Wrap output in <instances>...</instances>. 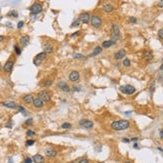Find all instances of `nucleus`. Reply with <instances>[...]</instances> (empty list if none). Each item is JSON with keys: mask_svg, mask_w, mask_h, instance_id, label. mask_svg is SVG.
Masks as SVG:
<instances>
[{"mask_svg": "<svg viewBox=\"0 0 163 163\" xmlns=\"http://www.w3.org/2000/svg\"><path fill=\"white\" fill-rule=\"evenodd\" d=\"M111 128L115 131H120V130H125L130 126V122L128 120H124V119H120V120H116L113 121L111 123Z\"/></svg>", "mask_w": 163, "mask_h": 163, "instance_id": "obj_1", "label": "nucleus"}, {"mask_svg": "<svg viewBox=\"0 0 163 163\" xmlns=\"http://www.w3.org/2000/svg\"><path fill=\"white\" fill-rule=\"evenodd\" d=\"M119 90L121 91L122 93L124 94H127V95H131L135 92V87L132 86V85H123V86H120L119 87Z\"/></svg>", "mask_w": 163, "mask_h": 163, "instance_id": "obj_2", "label": "nucleus"}, {"mask_svg": "<svg viewBox=\"0 0 163 163\" xmlns=\"http://www.w3.org/2000/svg\"><path fill=\"white\" fill-rule=\"evenodd\" d=\"M90 23L93 27L100 28L102 25V19L100 18L98 15H93V16H91V18H90Z\"/></svg>", "mask_w": 163, "mask_h": 163, "instance_id": "obj_3", "label": "nucleus"}, {"mask_svg": "<svg viewBox=\"0 0 163 163\" xmlns=\"http://www.w3.org/2000/svg\"><path fill=\"white\" fill-rule=\"evenodd\" d=\"M30 12L31 14L33 15H36V14H39L40 12H42V5L38 2H35L34 4H32L31 7H30Z\"/></svg>", "mask_w": 163, "mask_h": 163, "instance_id": "obj_4", "label": "nucleus"}, {"mask_svg": "<svg viewBox=\"0 0 163 163\" xmlns=\"http://www.w3.org/2000/svg\"><path fill=\"white\" fill-rule=\"evenodd\" d=\"M45 57H46V53H45V52H40L39 54H37V55L34 57L33 63H34L35 65H39L41 62L45 59Z\"/></svg>", "mask_w": 163, "mask_h": 163, "instance_id": "obj_5", "label": "nucleus"}, {"mask_svg": "<svg viewBox=\"0 0 163 163\" xmlns=\"http://www.w3.org/2000/svg\"><path fill=\"white\" fill-rule=\"evenodd\" d=\"M79 124H80V126L84 127V128H92L93 127V121L91 120H88V119H82L79 121Z\"/></svg>", "mask_w": 163, "mask_h": 163, "instance_id": "obj_6", "label": "nucleus"}, {"mask_svg": "<svg viewBox=\"0 0 163 163\" xmlns=\"http://www.w3.org/2000/svg\"><path fill=\"white\" fill-rule=\"evenodd\" d=\"M38 96L43 102H48V101H50V98H51L50 97V94L47 92V91H40Z\"/></svg>", "mask_w": 163, "mask_h": 163, "instance_id": "obj_7", "label": "nucleus"}, {"mask_svg": "<svg viewBox=\"0 0 163 163\" xmlns=\"http://www.w3.org/2000/svg\"><path fill=\"white\" fill-rule=\"evenodd\" d=\"M120 30H119V27L118 25L113 23L112 24V37L113 38H119L120 37Z\"/></svg>", "mask_w": 163, "mask_h": 163, "instance_id": "obj_8", "label": "nucleus"}, {"mask_svg": "<svg viewBox=\"0 0 163 163\" xmlns=\"http://www.w3.org/2000/svg\"><path fill=\"white\" fill-rule=\"evenodd\" d=\"M80 79V74L77 71H71L69 73V80L72 82H76Z\"/></svg>", "mask_w": 163, "mask_h": 163, "instance_id": "obj_9", "label": "nucleus"}, {"mask_svg": "<svg viewBox=\"0 0 163 163\" xmlns=\"http://www.w3.org/2000/svg\"><path fill=\"white\" fill-rule=\"evenodd\" d=\"M90 15L88 13H81L80 15H79V21L80 22H83V23H89L90 22Z\"/></svg>", "mask_w": 163, "mask_h": 163, "instance_id": "obj_10", "label": "nucleus"}, {"mask_svg": "<svg viewBox=\"0 0 163 163\" xmlns=\"http://www.w3.org/2000/svg\"><path fill=\"white\" fill-rule=\"evenodd\" d=\"M13 65H14V62L11 61V60H8L5 64L3 66V69L5 72H11L12 68H13Z\"/></svg>", "mask_w": 163, "mask_h": 163, "instance_id": "obj_11", "label": "nucleus"}, {"mask_svg": "<svg viewBox=\"0 0 163 163\" xmlns=\"http://www.w3.org/2000/svg\"><path fill=\"white\" fill-rule=\"evenodd\" d=\"M58 87H59L61 90H63L64 92H69L70 91V87L68 86L67 83L64 82V81H60L59 83H58Z\"/></svg>", "mask_w": 163, "mask_h": 163, "instance_id": "obj_12", "label": "nucleus"}, {"mask_svg": "<svg viewBox=\"0 0 163 163\" xmlns=\"http://www.w3.org/2000/svg\"><path fill=\"white\" fill-rule=\"evenodd\" d=\"M125 54H126V51H125L124 49H121V50H119L118 52H116L114 54V58L116 60H120V59H122V58H124Z\"/></svg>", "mask_w": 163, "mask_h": 163, "instance_id": "obj_13", "label": "nucleus"}, {"mask_svg": "<svg viewBox=\"0 0 163 163\" xmlns=\"http://www.w3.org/2000/svg\"><path fill=\"white\" fill-rule=\"evenodd\" d=\"M44 152H45V155L47 157H55L56 154H57V152L53 148H46Z\"/></svg>", "mask_w": 163, "mask_h": 163, "instance_id": "obj_14", "label": "nucleus"}, {"mask_svg": "<svg viewBox=\"0 0 163 163\" xmlns=\"http://www.w3.org/2000/svg\"><path fill=\"white\" fill-rule=\"evenodd\" d=\"M2 104L4 106H6L7 108H11V109H15L17 105L14 101H11V100H8V101H5V102H2Z\"/></svg>", "mask_w": 163, "mask_h": 163, "instance_id": "obj_15", "label": "nucleus"}, {"mask_svg": "<svg viewBox=\"0 0 163 163\" xmlns=\"http://www.w3.org/2000/svg\"><path fill=\"white\" fill-rule=\"evenodd\" d=\"M115 43L116 42L114 40H106V41H103L101 46L103 48H108V47H111V46H113V45H115Z\"/></svg>", "mask_w": 163, "mask_h": 163, "instance_id": "obj_16", "label": "nucleus"}, {"mask_svg": "<svg viewBox=\"0 0 163 163\" xmlns=\"http://www.w3.org/2000/svg\"><path fill=\"white\" fill-rule=\"evenodd\" d=\"M32 160L35 163H43L44 162V157L42 155H40V154H36V155L33 156Z\"/></svg>", "mask_w": 163, "mask_h": 163, "instance_id": "obj_17", "label": "nucleus"}, {"mask_svg": "<svg viewBox=\"0 0 163 163\" xmlns=\"http://www.w3.org/2000/svg\"><path fill=\"white\" fill-rule=\"evenodd\" d=\"M113 9H114V7H113V5H112L111 3H106V4H104V5H103V10L105 12H107V13L112 12V11H113Z\"/></svg>", "mask_w": 163, "mask_h": 163, "instance_id": "obj_18", "label": "nucleus"}, {"mask_svg": "<svg viewBox=\"0 0 163 163\" xmlns=\"http://www.w3.org/2000/svg\"><path fill=\"white\" fill-rule=\"evenodd\" d=\"M22 100L25 102V103H27V104H29V103H33V100H34V97L31 95V94H27V95H25V96H23V98H22Z\"/></svg>", "mask_w": 163, "mask_h": 163, "instance_id": "obj_19", "label": "nucleus"}, {"mask_svg": "<svg viewBox=\"0 0 163 163\" xmlns=\"http://www.w3.org/2000/svg\"><path fill=\"white\" fill-rule=\"evenodd\" d=\"M43 103H44V102H43L39 97L34 98V100H33V105H34L35 107H37V108L42 107V106H43Z\"/></svg>", "mask_w": 163, "mask_h": 163, "instance_id": "obj_20", "label": "nucleus"}, {"mask_svg": "<svg viewBox=\"0 0 163 163\" xmlns=\"http://www.w3.org/2000/svg\"><path fill=\"white\" fill-rule=\"evenodd\" d=\"M20 42H21V44L23 45V46H27V45L29 44V36L28 35H23L21 37V39H20Z\"/></svg>", "mask_w": 163, "mask_h": 163, "instance_id": "obj_21", "label": "nucleus"}, {"mask_svg": "<svg viewBox=\"0 0 163 163\" xmlns=\"http://www.w3.org/2000/svg\"><path fill=\"white\" fill-rule=\"evenodd\" d=\"M102 52V47H100V46H96L93 50V53H91L90 54V57H92V56H96V55H98V54H100Z\"/></svg>", "mask_w": 163, "mask_h": 163, "instance_id": "obj_22", "label": "nucleus"}, {"mask_svg": "<svg viewBox=\"0 0 163 163\" xmlns=\"http://www.w3.org/2000/svg\"><path fill=\"white\" fill-rule=\"evenodd\" d=\"M143 58L145 60H151L153 58V54L150 51H144L143 53Z\"/></svg>", "mask_w": 163, "mask_h": 163, "instance_id": "obj_23", "label": "nucleus"}, {"mask_svg": "<svg viewBox=\"0 0 163 163\" xmlns=\"http://www.w3.org/2000/svg\"><path fill=\"white\" fill-rule=\"evenodd\" d=\"M44 52H45V53H52V52H53V47L51 46V45L46 44V45L44 46Z\"/></svg>", "mask_w": 163, "mask_h": 163, "instance_id": "obj_24", "label": "nucleus"}, {"mask_svg": "<svg viewBox=\"0 0 163 163\" xmlns=\"http://www.w3.org/2000/svg\"><path fill=\"white\" fill-rule=\"evenodd\" d=\"M52 80H44L43 82H42V85L44 86V87H49V86H51V84H52Z\"/></svg>", "mask_w": 163, "mask_h": 163, "instance_id": "obj_25", "label": "nucleus"}, {"mask_svg": "<svg viewBox=\"0 0 163 163\" xmlns=\"http://www.w3.org/2000/svg\"><path fill=\"white\" fill-rule=\"evenodd\" d=\"M73 58H75V59H80V58H84V55L79 54V53H73Z\"/></svg>", "mask_w": 163, "mask_h": 163, "instance_id": "obj_26", "label": "nucleus"}, {"mask_svg": "<svg viewBox=\"0 0 163 163\" xmlns=\"http://www.w3.org/2000/svg\"><path fill=\"white\" fill-rule=\"evenodd\" d=\"M130 64H131V62H130V60H129L128 58H126L125 60H123V65L125 66V67H129Z\"/></svg>", "mask_w": 163, "mask_h": 163, "instance_id": "obj_27", "label": "nucleus"}, {"mask_svg": "<svg viewBox=\"0 0 163 163\" xmlns=\"http://www.w3.org/2000/svg\"><path fill=\"white\" fill-rule=\"evenodd\" d=\"M61 127L63 128V129H69L71 127V124L68 123V122H65V123H63V124L61 125Z\"/></svg>", "mask_w": 163, "mask_h": 163, "instance_id": "obj_28", "label": "nucleus"}, {"mask_svg": "<svg viewBox=\"0 0 163 163\" xmlns=\"http://www.w3.org/2000/svg\"><path fill=\"white\" fill-rule=\"evenodd\" d=\"M79 24H80V21H79V19L74 20L73 23L71 24V27H77V26H79Z\"/></svg>", "mask_w": 163, "mask_h": 163, "instance_id": "obj_29", "label": "nucleus"}, {"mask_svg": "<svg viewBox=\"0 0 163 163\" xmlns=\"http://www.w3.org/2000/svg\"><path fill=\"white\" fill-rule=\"evenodd\" d=\"M14 50H15V52H16L17 55H20V54H21V49H20L17 45H15V46H14Z\"/></svg>", "mask_w": 163, "mask_h": 163, "instance_id": "obj_30", "label": "nucleus"}, {"mask_svg": "<svg viewBox=\"0 0 163 163\" xmlns=\"http://www.w3.org/2000/svg\"><path fill=\"white\" fill-rule=\"evenodd\" d=\"M17 108H18L19 112H21V113H23V114H26V111H25V108L23 106H17Z\"/></svg>", "mask_w": 163, "mask_h": 163, "instance_id": "obj_31", "label": "nucleus"}, {"mask_svg": "<svg viewBox=\"0 0 163 163\" xmlns=\"http://www.w3.org/2000/svg\"><path fill=\"white\" fill-rule=\"evenodd\" d=\"M158 36H159V38L163 40V29H159L158 30Z\"/></svg>", "mask_w": 163, "mask_h": 163, "instance_id": "obj_32", "label": "nucleus"}, {"mask_svg": "<svg viewBox=\"0 0 163 163\" xmlns=\"http://www.w3.org/2000/svg\"><path fill=\"white\" fill-rule=\"evenodd\" d=\"M25 124H26V125H32L33 124V119L32 118L27 119L26 121H25Z\"/></svg>", "mask_w": 163, "mask_h": 163, "instance_id": "obj_33", "label": "nucleus"}, {"mask_svg": "<svg viewBox=\"0 0 163 163\" xmlns=\"http://www.w3.org/2000/svg\"><path fill=\"white\" fill-rule=\"evenodd\" d=\"M12 126H13V121H12V120H9V121L7 122V124H6V127H7V128H11Z\"/></svg>", "mask_w": 163, "mask_h": 163, "instance_id": "obj_34", "label": "nucleus"}, {"mask_svg": "<svg viewBox=\"0 0 163 163\" xmlns=\"http://www.w3.org/2000/svg\"><path fill=\"white\" fill-rule=\"evenodd\" d=\"M26 134H27V136H34L35 135V132L32 131V130H27Z\"/></svg>", "mask_w": 163, "mask_h": 163, "instance_id": "obj_35", "label": "nucleus"}, {"mask_svg": "<svg viewBox=\"0 0 163 163\" xmlns=\"http://www.w3.org/2000/svg\"><path fill=\"white\" fill-rule=\"evenodd\" d=\"M8 15H9V16H13V17H17V16H18V14H17V12H16V11H10V13Z\"/></svg>", "mask_w": 163, "mask_h": 163, "instance_id": "obj_36", "label": "nucleus"}, {"mask_svg": "<svg viewBox=\"0 0 163 163\" xmlns=\"http://www.w3.org/2000/svg\"><path fill=\"white\" fill-rule=\"evenodd\" d=\"M129 22H130V23H136L137 22V18H135V17H129Z\"/></svg>", "mask_w": 163, "mask_h": 163, "instance_id": "obj_37", "label": "nucleus"}, {"mask_svg": "<svg viewBox=\"0 0 163 163\" xmlns=\"http://www.w3.org/2000/svg\"><path fill=\"white\" fill-rule=\"evenodd\" d=\"M34 140H28L27 142H26V145L27 146H31V145H33V144H34Z\"/></svg>", "mask_w": 163, "mask_h": 163, "instance_id": "obj_38", "label": "nucleus"}, {"mask_svg": "<svg viewBox=\"0 0 163 163\" xmlns=\"http://www.w3.org/2000/svg\"><path fill=\"white\" fill-rule=\"evenodd\" d=\"M78 163H89V161L87 160V159H85V158H83V159L79 160V161H78Z\"/></svg>", "mask_w": 163, "mask_h": 163, "instance_id": "obj_39", "label": "nucleus"}, {"mask_svg": "<svg viewBox=\"0 0 163 163\" xmlns=\"http://www.w3.org/2000/svg\"><path fill=\"white\" fill-rule=\"evenodd\" d=\"M24 163H32V159H31V158H29V157H27L26 159H25Z\"/></svg>", "mask_w": 163, "mask_h": 163, "instance_id": "obj_40", "label": "nucleus"}, {"mask_svg": "<svg viewBox=\"0 0 163 163\" xmlns=\"http://www.w3.org/2000/svg\"><path fill=\"white\" fill-rule=\"evenodd\" d=\"M23 25H24V22H23V21H19L18 24H17V27H18V28H21Z\"/></svg>", "mask_w": 163, "mask_h": 163, "instance_id": "obj_41", "label": "nucleus"}, {"mask_svg": "<svg viewBox=\"0 0 163 163\" xmlns=\"http://www.w3.org/2000/svg\"><path fill=\"white\" fill-rule=\"evenodd\" d=\"M122 141H123V142H125V143H129V142H130V140H129L128 138H123V139H122Z\"/></svg>", "mask_w": 163, "mask_h": 163, "instance_id": "obj_42", "label": "nucleus"}, {"mask_svg": "<svg viewBox=\"0 0 163 163\" xmlns=\"http://www.w3.org/2000/svg\"><path fill=\"white\" fill-rule=\"evenodd\" d=\"M159 135H160V137L163 139V129H161V130L159 131Z\"/></svg>", "mask_w": 163, "mask_h": 163, "instance_id": "obj_43", "label": "nucleus"}, {"mask_svg": "<svg viewBox=\"0 0 163 163\" xmlns=\"http://www.w3.org/2000/svg\"><path fill=\"white\" fill-rule=\"evenodd\" d=\"M79 34H80V33H79V32H75V33H73V34L71 35V36H72V37H75V36H78Z\"/></svg>", "mask_w": 163, "mask_h": 163, "instance_id": "obj_44", "label": "nucleus"}, {"mask_svg": "<svg viewBox=\"0 0 163 163\" xmlns=\"http://www.w3.org/2000/svg\"><path fill=\"white\" fill-rule=\"evenodd\" d=\"M158 6H159V7H163V0H162V1H159V3H158Z\"/></svg>", "mask_w": 163, "mask_h": 163, "instance_id": "obj_45", "label": "nucleus"}, {"mask_svg": "<svg viewBox=\"0 0 163 163\" xmlns=\"http://www.w3.org/2000/svg\"><path fill=\"white\" fill-rule=\"evenodd\" d=\"M137 140H138V138H137V137H134V138L131 139V141H133V142H136Z\"/></svg>", "mask_w": 163, "mask_h": 163, "instance_id": "obj_46", "label": "nucleus"}, {"mask_svg": "<svg viewBox=\"0 0 163 163\" xmlns=\"http://www.w3.org/2000/svg\"><path fill=\"white\" fill-rule=\"evenodd\" d=\"M138 147H139L138 144H137V143H134V148H135V149H138Z\"/></svg>", "mask_w": 163, "mask_h": 163, "instance_id": "obj_47", "label": "nucleus"}, {"mask_svg": "<svg viewBox=\"0 0 163 163\" xmlns=\"http://www.w3.org/2000/svg\"><path fill=\"white\" fill-rule=\"evenodd\" d=\"M3 39H4V36L0 35V42H1V41H3Z\"/></svg>", "mask_w": 163, "mask_h": 163, "instance_id": "obj_48", "label": "nucleus"}, {"mask_svg": "<svg viewBox=\"0 0 163 163\" xmlns=\"http://www.w3.org/2000/svg\"><path fill=\"white\" fill-rule=\"evenodd\" d=\"M73 90H74V91H79V88H76V87H74Z\"/></svg>", "mask_w": 163, "mask_h": 163, "instance_id": "obj_49", "label": "nucleus"}, {"mask_svg": "<svg viewBox=\"0 0 163 163\" xmlns=\"http://www.w3.org/2000/svg\"><path fill=\"white\" fill-rule=\"evenodd\" d=\"M158 150H159V151H161V152H163V150H162L161 147H158Z\"/></svg>", "mask_w": 163, "mask_h": 163, "instance_id": "obj_50", "label": "nucleus"}, {"mask_svg": "<svg viewBox=\"0 0 163 163\" xmlns=\"http://www.w3.org/2000/svg\"><path fill=\"white\" fill-rule=\"evenodd\" d=\"M160 70H163V63L160 65Z\"/></svg>", "mask_w": 163, "mask_h": 163, "instance_id": "obj_51", "label": "nucleus"}, {"mask_svg": "<svg viewBox=\"0 0 163 163\" xmlns=\"http://www.w3.org/2000/svg\"><path fill=\"white\" fill-rule=\"evenodd\" d=\"M2 69V66H1V63H0V70Z\"/></svg>", "mask_w": 163, "mask_h": 163, "instance_id": "obj_52", "label": "nucleus"}, {"mask_svg": "<svg viewBox=\"0 0 163 163\" xmlns=\"http://www.w3.org/2000/svg\"><path fill=\"white\" fill-rule=\"evenodd\" d=\"M9 163H12V159H9Z\"/></svg>", "mask_w": 163, "mask_h": 163, "instance_id": "obj_53", "label": "nucleus"}, {"mask_svg": "<svg viewBox=\"0 0 163 163\" xmlns=\"http://www.w3.org/2000/svg\"><path fill=\"white\" fill-rule=\"evenodd\" d=\"M124 163H131V162H129V161H126V162H124Z\"/></svg>", "mask_w": 163, "mask_h": 163, "instance_id": "obj_54", "label": "nucleus"}]
</instances>
